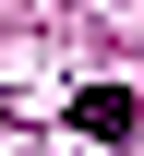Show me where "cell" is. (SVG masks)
Wrapping results in <instances>:
<instances>
[{
	"instance_id": "obj_1",
	"label": "cell",
	"mask_w": 144,
	"mask_h": 156,
	"mask_svg": "<svg viewBox=\"0 0 144 156\" xmlns=\"http://www.w3.org/2000/svg\"><path fill=\"white\" fill-rule=\"evenodd\" d=\"M72 132H96V144H132V132H144V96H132V84H84V96H72Z\"/></svg>"
}]
</instances>
